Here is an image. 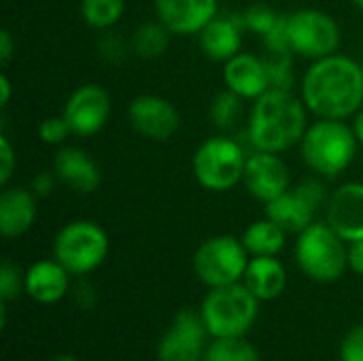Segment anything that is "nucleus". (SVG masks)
<instances>
[{"instance_id":"f257e3e1","label":"nucleus","mask_w":363,"mask_h":361,"mask_svg":"<svg viewBox=\"0 0 363 361\" xmlns=\"http://www.w3.org/2000/svg\"><path fill=\"white\" fill-rule=\"evenodd\" d=\"M300 98L319 119H351L363 106L362 62L334 53L315 60L302 77Z\"/></svg>"},{"instance_id":"f03ea898","label":"nucleus","mask_w":363,"mask_h":361,"mask_svg":"<svg viewBox=\"0 0 363 361\" xmlns=\"http://www.w3.org/2000/svg\"><path fill=\"white\" fill-rule=\"evenodd\" d=\"M306 104L291 89H268L253 100L247 140L253 151L285 153L300 147L306 130Z\"/></svg>"},{"instance_id":"7ed1b4c3","label":"nucleus","mask_w":363,"mask_h":361,"mask_svg":"<svg viewBox=\"0 0 363 361\" xmlns=\"http://www.w3.org/2000/svg\"><path fill=\"white\" fill-rule=\"evenodd\" d=\"M359 140L345 119H317L300 143L304 164L321 179H336L357 157Z\"/></svg>"},{"instance_id":"20e7f679","label":"nucleus","mask_w":363,"mask_h":361,"mask_svg":"<svg viewBox=\"0 0 363 361\" xmlns=\"http://www.w3.org/2000/svg\"><path fill=\"white\" fill-rule=\"evenodd\" d=\"M296 262L317 283H334L349 270V243L328 221H315L298 234Z\"/></svg>"},{"instance_id":"39448f33","label":"nucleus","mask_w":363,"mask_h":361,"mask_svg":"<svg viewBox=\"0 0 363 361\" xmlns=\"http://www.w3.org/2000/svg\"><path fill=\"white\" fill-rule=\"evenodd\" d=\"M247 157L249 153L240 140L215 134L198 145L191 157V170L200 187L213 194H225L242 183Z\"/></svg>"},{"instance_id":"423d86ee","label":"nucleus","mask_w":363,"mask_h":361,"mask_svg":"<svg viewBox=\"0 0 363 361\" xmlns=\"http://www.w3.org/2000/svg\"><path fill=\"white\" fill-rule=\"evenodd\" d=\"M259 313V300L245 283L213 287L200 309L204 326L213 338L245 336Z\"/></svg>"},{"instance_id":"0eeeda50","label":"nucleus","mask_w":363,"mask_h":361,"mask_svg":"<svg viewBox=\"0 0 363 361\" xmlns=\"http://www.w3.org/2000/svg\"><path fill=\"white\" fill-rule=\"evenodd\" d=\"M108 255L106 232L87 219L66 223L53 240V257L77 277L94 272Z\"/></svg>"},{"instance_id":"6e6552de","label":"nucleus","mask_w":363,"mask_h":361,"mask_svg":"<svg viewBox=\"0 0 363 361\" xmlns=\"http://www.w3.org/2000/svg\"><path fill=\"white\" fill-rule=\"evenodd\" d=\"M249 251L242 240L232 234L206 238L194 253V272L208 287H225L240 283L249 266Z\"/></svg>"},{"instance_id":"1a4fd4ad","label":"nucleus","mask_w":363,"mask_h":361,"mask_svg":"<svg viewBox=\"0 0 363 361\" xmlns=\"http://www.w3.org/2000/svg\"><path fill=\"white\" fill-rule=\"evenodd\" d=\"M287 36L291 53L311 62L338 53L342 45V30L338 21L319 9L287 13Z\"/></svg>"},{"instance_id":"9d476101","label":"nucleus","mask_w":363,"mask_h":361,"mask_svg":"<svg viewBox=\"0 0 363 361\" xmlns=\"http://www.w3.org/2000/svg\"><path fill=\"white\" fill-rule=\"evenodd\" d=\"M330 194L319 179H306L296 187H289L277 200L264 204L268 219L279 223L287 234H300L311 223H315L321 206H328Z\"/></svg>"},{"instance_id":"9b49d317","label":"nucleus","mask_w":363,"mask_h":361,"mask_svg":"<svg viewBox=\"0 0 363 361\" xmlns=\"http://www.w3.org/2000/svg\"><path fill=\"white\" fill-rule=\"evenodd\" d=\"M113 102L108 91L98 83L79 85L64 102L62 115L70 126V132L81 138L96 136L111 119Z\"/></svg>"},{"instance_id":"f8f14e48","label":"nucleus","mask_w":363,"mask_h":361,"mask_svg":"<svg viewBox=\"0 0 363 361\" xmlns=\"http://www.w3.org/2000/svg\"><path fill=\"white\" fill-rule=\"evenodd\" d=\"M208 330L200 313L185 309L179 311L172 326L164 332L157 343L160 361H200L206 355Z\"/></svg>"},{"instance_id":"ddd939ff","label":"nucleus","mask_w":363,"mask_h":361,"mask_svg":"<svg viewBox=\"0 0 363 361\" xmlns=\"http://www.w3.org/2000/svg\"><path fill=\"white\" fill-rule=\"evenodd\" d=\"M128 121L138 136L164 143L179 132L181 113L164 96L140 94L128 104Z\"/></svg>"},{"instance_id":"4468645a","label":"nucleus","mask_w":363,"mask_h":361,"mask_svg":"<svg viewBox=\"0 0 363 361\" xmlns=\"http://www.w3.org/2000/svg\"><path fill=\"white\" fill-rule=\"evenodd\" d=\"M242 183L255 200L268 204L291 187V172L281 153L251 151L247 157Z\"/></svg>"},{"instance_id":"2eb2a0df","label":"nucleus","mask_w":363,"mask_h":361,"mask_svg":"<svg viewBox=\"0 0 363 361\" xmlns=\"http://www.w3.org/2000/svg\"><path fill=\"white\" fill-rule=\"evenodd\" d=\"M153 9L174 36H198L219 15V0H153Z\"/></svg>"},{"instance_id":"dca6fc26","label":"nucleus","mask_w":363,"mask_h":361,"mask_svg":"<svg viewBox=\"0 0 363 361\" xmlns=\"http://www.w3.org/2000/svg\"><path fill=\"white\" fill-rule=\"evenodd\" d=\"M325 221L347 243L363 238V183L349 181L330 194Z\"/></svg>"},{"instance_id":"f3484780","label":"nucleus","mask_w":363,"mask_h":361,"mask_svg":"<svg viewBox=\"0 0 363 361\" xmlns=\"http://www.w3.org/2000/svg\"><path fill=\"white\" fill-rule=\"evenodd\" d=\"M245 32L247 30H245L240 13H219L198 34V43H200L202 53L208 60L225 64L228 60L240 53Z\"/></svg>"},{"instance_id":"a211bd4d","label":"nucleus","mask_w":363,"mask_h":361,"mask_svg":"<svg viewBox=\"0 0 363 361\" xmlns=\"http://www.w3.org/2000/svg\"><path fill=\"white\" fill-rule=\"evenodd\" d=\"M223 83L242 100H257L270 89L266 57L240 51L223 64Z\"/></svg>"},{"instance_id":"6ab92c4d","label":"nucleus","mask_w":363,"mask_h":361,"mask_svg":"<svg viewBox=\"0 0 363 361\" xmlns=\"http://www.w3.org/2000/svg\"><path fill=\"white\" fill-rule=\"evenodd\" d=\"M53 172L60 183L77 194H94L102 183V172L96 160L79 147H62L53 157Z\"/></svg>"},{"instance_id":"aec40b11","label":"nucleus","mask_w":363,"mask_h":361,"mask_svg":"<svg viewBox=\"0 0 363 361\" xmlns=\"http://www.w3.org/2000/svg\"><path fill=\"white\" fill-rule=\"evenodd\" d=\"M36 202L30 187H6L0 194V234L9 240L23 236L36 221Z\"/></svg>"},{"instance_id":"412c9836","label":"nucleus","mask_w":363,"mask_h":361,"mask_svg":"<svg viewBox=\"0 0 363 361\" xmlns=\"http://www.w3.org/2000/svg\"><path fill=\"white\" fill-rule=\"evenodd\" d=\"M70 287V272L53 257L38 260L26 270V294L38 304H57Z\"/></svg>"},{"instance_id":"4be33fe9","label":"nucleus","mask_w":363,"mask_h":361,"mask_svg":"<svg viewBox=\"0 0 363 361\" xmlns=\"http://www.w3.org/2000/svg\"><path fill=\"white\" fill-rule=\"evenodd\" d=\"M242 283L259 300H277L287 287V270L277 257H251Z\"/></svg>"},{"instance_id":"5701e85b","label":"nucleus","mask_w":363,"mask_h":361,"mask_svg":"<svg viewBox=\"0 0 363 361\" xmlns=\"http://www.w3.org/2000/svg\"><path fill=\"white\" fill-rule=\"evenodd\" d=\"M240 240L251 257H277L285 249L287 232L272 219L264 217L249 223Z\"/></svg>"},{"instance_id":"b1692460","label":"nucleus","mask_w":363,"mask_h":361,"mask_svg":"<svg viewBox=\"0 0 363 361\" xmlns=\"http://www.w3.org/2000/svg\"><path fill=\"white\" fill-rule=\"evenodd\" d=\"M172 36L174 34L155 17L134 28L130 36V47H132V53L138 55L140 60H157L168 51Z\"/></svg>"},{"instance_id":"393cba45","label":"nucleus","mask_w":363,"mask_h":361,"mask_svg":"<svg viewBox=\"0 0 363 361\" xmlns=\"http://www.w3.org/2000/svg\"><path fill=\"white\" fill-rule=\"evenodd\" d=\"M125 13V0H81V17L94 30H111Z\"/></svg>"},{"instance_id":"a878e982","label":"nucleus","mask_w":363,"mask_h":361,"mask_svg":"<svg viewBox=\"0 0 363 361\" xmlns=\"http://www.w3.org/2000/svg\"><path fill=\"white\" fill-rule=\"evenodd\" d=\"M204 361H262L255 345L245 340V336L232 338H215L208 349Z\"/></svg>"},{"instance_id":"bb28decb","label":"nucleus","mask_w":363,"mask_h":361,"mask_svg":"<svg viewBox=\"0 0 363 361\" xmlns=\"http://www.w3.org/2000/svg\"><path fill=\"white\" fill-rule=\"evenodd\" d=\"M240 113H242V98L230 91L228 87L219 91L211 102V121L221 132L232 130L240 119Z\"/></svg>"},{"instance_id":"cd10ccee","label":"nucleus","mask_w":363,"mask_h":361,"mask_svg":"<svg viewBox=\"0 0 363 361\" xmlns=\"http://www.w3.org/2000/svg\"><path fill=\"white\" fill-rule=\"evenodd\" d=\"M294 53H268L266 68L270 79V89H291L296 83L294 77Z\"/></svg>"},{"instance_id":"c85d7f7f","label":"nucleus","mask_w":363,"mask_h":361,"mask_svg":"<svg viewBox=\"0 0 363 361\" xmlns=\"http://www.w3.org/2000/svg\"><path fill=\"white\" fill-rule=\"evenodd\" d=\"M242 15V23H245V30L247 32H255L259 36H264L274 23L277 19L281 17L279 11H274L272 6L264 4V2H257V4H251L247 11L240 13Z\"/></svg>"},{"instance_id":"c756f323","label":"nucleus","mask_w":363,"mask_h":361,"mask_svg":"<svg viewBox=\"0 0 363 361\" xmlns=\"http://www.w3.org/2000/svg\"><path fill=\"white\" fill-rule=\"evenodd\" d=\"M26 289V272L21 274L19 266L11 260H4L0 266V302H13Z\"/></svg>"},{"instance_id":"7c9ffc66","label":"nucleus","mask_w":363,"mask_h":361,"mask_svg":"<svg viewBox=\"0 0 363 361\" xmlns=\"http://www.w3.org/2000/svg\"><path fill=\"white\" fill-rule=\"evenodd\" d=\"M98 53L102 60L111 64H119L128 57V53H132V47H130V40H125L121 34L106 30V34L98 40Z\"/></svg>"},{"instance_id":"2f4dec72","label":"nucleus","mask_w":363,"mask_h":361,"mask_svg":"<svg viewBox=\"0 0 363 361\" xmlns=\"http://www.w3.org/2000/svg\"><path fill=\"white\" fill-rule=\"evenodd\" d=\"M70 134L72 132H70V126L64 119V115L45 117L38 126V136L45 145H64Z\"/></svg>"},{"instance_id":"473e14b6","label":"nucleus","mask_w":363,"mask_h":361,"mask_svg":"<svg viewBox=\"0 0 363 361\" xmlns=\"http://www.w3.org/2000/svg\"><path fill=\"white\" fill-rule=\"evenodd\" d=\"M268 53H291L289 36H287V13H281L277 23L262 36Z\"/></svg>"},{"instance_id":"72a5a7b5","label":"nucleus","mask_w":363,"mask_h":361,"mask_svg":"<svg viewBox=\"0 0 363 361\" xmlns=\"http://www.w3.org/2000/svg\"><path fill=\"white\" fill-rule=\"evenodd\" d=\"M340 361H363V326L351 328L342 338Z\"/></svg>"},{"instance_id":"f704fd0d","label":"nucleus","mask_w":363,"mask_h":361,"mask_svg":"<svg viewBox=\"0 0 363 361\" xmlns=\"http://www.w3.org/2000/svg\"><path fill=\"white\" fill-rule=\"evenodd\" d=\"M17 168V155H15V149L11 145V140L2 134L0 136V185L6 187L13 172Z\"/></svg>"},{"instance_id":"c9c22d12","label":"nucleus","mask_w":363,"mask_h":361,"mask_svg":"<svg viewBox=\"0 0 363 361\" xmlns=\"http://www.w3.org/2000/svg\"><path fill=\"white\" fill-rule=\"evenodd\" d=\"M60 183L57 174L53 170H40L32 177L30 181V189L36 194V198H47L55 191V185Z\"/></svg>"},{"instance_id":"e433bc0d","label":"nucleus","mask_w":363,"mask_h":361,"mask_svg":"<svg viewBox=\"0 0 363 361\" xmlns=\"http://www.w3.org/2000/svg\"><path fill=\"white\" fill-rule=\"evenodd\" d=\"M349 270L363 277V238L349 243Z\"/></svg>"},{"instance_id":"4c0bfd02","label":"nucleus","mask_w":363,"mask_h":361,"mask_svg":"<svg viewBox=\"0 0 363 361\" xmlns=\"http://www.w3.org/2000/svg\"><path fill=\"white\" fill-rule=\"evenodd\" d=\"M15 53V38L9 30H0V64L6 66Z\"/></svg>"},{"instance_id":"58836bf2","label":"nucleus","mask_w":363,"mask_h":361,"mask_svg":"<svg viewBox=\"0 0 363 361\" xmlns=\"http://www.w3.org/2000/svg\"><path fill=\"white\" fill-rule=\"evenodd\" d=\"M11 94H13L11 79L6 77V72H2L0 74V106H6L11 102Z\"/></svg>"},{"instance_id":"ea45409f","label":"nucleus","mask_w":363,"mask_h":361,"mask_svg":"<svg viewBox=\"0 0 363 361\" xmlns=\"http://www.w3.org/2000/svg\"><path fill=\"white\" fill-rule=\"evenodd\" d=\"M353 130H355V136H357V140H359V145H363V106L355 113V117H353Z\"/></svg>"},{"instance_id":"a19ab883","label":"nucleus","mask_w":363,"mask_h":361,"mask_svg":"<svg viewBox=\"0 0 363 361\" xmlns=\"http://www.w3.org/2000/svg\"><path fill=\"white\" fill-rule=\"evenodd\" d=\"M51 361H79V360H77L74 355H68V353H66V355H57V357H53Z\"/></svg>"},{"instance_id":"79ce46f5","label":"nucleus","mask_w":363,"mask_h":361,"mask_svg":"<svg viewBox=\"0 0 363 361\" xmlns=\"http://www.w3.org/2000/svg\"><path fill=\"white\" fill-rule=\"evenodd\" d=\"M351 2H353V4H355L357 9H362V11H363V0H351Z\"/></svg>"},{"instance_id":"37998d69","label":"nucleus","mask_w":363,"mask_h":361,"mask_svg":"<svg viewBox=\"0 0 363 361\" xmlns=\"http://www.w3.org/2000/svg\"><path fill=\"white\" fill-rule=\"evenodd\" d=\"M362 70H363V60H362Z\"/></svg>"}]
</instances>
